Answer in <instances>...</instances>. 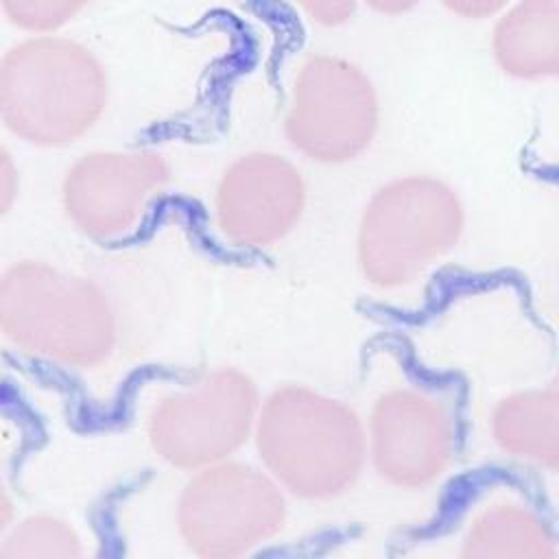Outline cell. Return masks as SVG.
<instances>
[{
  "label": "cell",
  "mask_w": 559,
  "mask_h": 559,
  "mask_svg": "<svg viewBox=\"0 0 559 559\" xmlns=\"http://www.w3.org/2000/svg\"><path fill=\"white\" fill-rule=\"evenodd\" d=\"M107 105V74L79 41L37 35L7 50L0 114L22 140L63 146L81 138Z\"/></svg>",
  "instance_id": "obj_1"
},
{
  "label": "cell",
  "mask_w": 559,
  "mask_h": 559,
  "mask_svg": "<svg viewBox=\"0 0 559 559\" xmlns=\"http://www.w3.org/2000/svg\"><path fill=\"white\" fill-rule=\"evenodd\" d=\"M258 448L290 491L330 498L356 478L362 432L354 413L338 402L306 389H282L262 411Z\"/></svg>",
  "instance_id": "obj_2"
},
{
  "label": "cell",
  "mask_w": 559,
  "mask_h": 559,
  "mask_svg": "<svg viewBox=\"0 0 559 559\" xmlns=\"http://www.w3.org/2000/svg\"><path fill=\"white\" fill-rule=\"evenodd\" d=\"M463 223L456 192L437 177L413 175L384 186L369 201L360 227L365 275L382 288L419 280L454 249Z\"/></svg>",
  "instance_id": "obj_3"
},
{
  "label": "cell",
  "mask_w": 559,
  "mask_h": 559,
  "mask_svg": "<svg viewBox=\"0 0 559 559\" xmlns=\"http://www.w3.org/2000/svg\"><path fill=\"white\" fill-rule=\"evenodd\" d=\"M0 321L13 343L68 365H96L114 343L105 297L90 282L41 264H17L4 275Z\"/></svg>",
  "instance_id": "obj_4"
},
{
  "label": "cell",
  "mask_w": 559,
  "mask_h": 559,
  "mask_svg": "<svg viewBox=\"0 0 559 559\" xmlns=\"http://www.w3.org/2000/svg\"><path fill=\"white\" fill-rule=\"evenodd\" d=\"M378 129V98L367 74L336 55L308 57L295 79L286 116L288 142L317 162H347Z\"/></svg>",
  "instance_id": "obj_5"
},
{
  "label": "cell",
  "mask_w": 559,
  "mask_h": 559,
  "mask_svg": "<svg viewBox=\"0 0 559 559\" xmlns=\"http://www.w3.org/2000/svg\"><path fill=\"white\" fill-rule=\"evenodd\" d=\"M284 518L275 485L245 465H218L199 474L183 491L179 526L203 557H236L271 537Z\"/></svg>",
  "instance_id": "obj_6"
},
{
  "label": "cell",
  "mask_w": 559,
  "mask_h": 559,
  "mask_svg": "<svg viewBox=\"0 0 559 559\" xmlns=\"http://www.w3.org/2000/svg\"><path fill=\"white\" fill-rule=\"evenodd\" d=\"M253 408L251 380L236 371H216L194 389L162 402L151 421V439L173 465L214 463L242 443Z\"/></svg>",
  "instance_id": "obj_7"
},
{
  "label": "cell",
  "mask_w": 559,
  "mask_h": 559,
  "mask_svg": "<svg viewBox=\"0 0 559 559\" xmlns=\"http://www.w3.org/2000/svg\"><path fill=\"white\" fill-rule=\"evenodd\" d=\"M371 439L378 472L400 487L417 489L450 467L456 424L441 400L419 391H393L376 404Z\"/></svg>",
  "instance_id": "obj_8"
},
{
  "label": "cell",
  "mask_w": 559,
  "mask_h": 559,
  "mask_svg": "<svg viewBox=\"0 0 559 559\" xmlns=\"http://www.w3.org/2000/svg\"><path fill=\"white\" fill-rule=\"evenodd\" d=\"M166 177L168 168L155 153H92L66 177V210L87 234L114 236L140 218Z\"/></svg>",
  "instance_id": "obj_9"
},
{
  "label": "cell",
  "mask_w": 559,
  "mask_h": 559,
  "mask_svg": "<svg viewBox=\"0 0 559 559\" xmlns=\"http://www.w3.org/2000/svg\"><path fill=\"white\" fill-rule=\"evenodd\" d=\"M301 203V177L286 159L247 155L229 166L218 186V225L238 245H266L293 227Z\"/></svg>",
  "instance_id": "obj_10"
},
{
  "label": "cell",
  "mask_w": 559,
  "mask_h": 559,
  "mask_svg": "<svg viewBox=\"0 0 559 559\" xmlns=\"http://www.w3.org/2000/svg\"><path fill=\"white\" fill-rule=\"evenodd\" d=\"M559 555V535L544 509L522 493L480 507L463 535L461 557L472 559H550Z\"/></svg>",
  "instance_id": "obj_11"
},
{
  "label": "cell",
  "mask_w": 559,
  "mask_h": 559,
  "mask_svg": "<svg viewBox=\"0 0 559 559\" xmlns=\"http://www.w3.org/2000/svg\"><path fill=\"white\" fill-rule=\"evenodd\" d=\"M491 57L511 79H559V0H513L491 28Z\"/></svg>",
  "instance_id": "obj_12"
},
{
  "label": "cell",
  "mask_w": 559,
  "mask_h": 559,
  "mask_svg": "<svg viewBox=\"0 0 559 559\" xmlns=\"http://www.w3.org/2000/svg\"><path fill=\"white\" fill-rule=\"evenodd\" d=\"M498 448L542 472L559 474V380L515 389L491 413Z\"/></svg>",
  "instance_id": "obj_13"
},
{
  "label": "cell",
  "mask_w": 559,
  "mask_h": 559,
  "mask_svg": "<svg viewBox=\"0 0 559 559\" xmlns=\"http://www.w3.org/2000/svg\"><path fill=\"white\" fill-rule=\"evenodd\" d=\"M76 555V537L74 533L59 520L52 518H35L24 522L4 544L2 557H74Z\"/></svg>",
  "instance_id": "obj_14"
},
{
  "label": "cell",
  "mask_w": 559,
  "mask_h": 559,
  "mask_svg": "<svg viewBox=\"0 0 559 559\" xmlns=\"http://www.w3.org/2000/svg\"><path fill=\"white\" fill-rule=\"evenodd\" d=\"M90 0H2L7 20L28 33L48 35L72 22Z\"/></svg>",
  "instance_id": "obj_15"
},
{
  "label": "cell",
  "mask_w": 559,
  "mask_h": 559,
  "mask_svg": "<svg viewBox=\"0 0 559 559\" xmlns=\"http://www.w3.org/2000/svg\"><path fill=\"white\" fill-rule=\"evenodd\" d=\"M321 26L345 24L358 7V0H284Z\"/></svg>",
  "instance_id": "obj_16"
},
{
  "label": "cell",
  "mask_w": 559,
  "mask_h": 559,
  "mask_svg": "<svg viewBox=\"0 0 559 559\" xmlns=\"http://www.w3.org/2000/svg\"><path fill=\"white\" fill-rule=\"evenodd\" d=\"M450 13L463 20H487L500 15L513 0H439Z\"/></svg>",
  "instance_id": "obj_17"
},
{
  "label": "cell",
  "mask_w": 559,
  "mask_h": 559,
  "mask_svg": "<svg viewBox=\"0 0 559 559\" xmlns=\"http://www.w3.org/2000/svg\"><path fill=\"white\" fill-rule=\"evenodd\" d=\"M362 2L380 15H402L413 11L421 0H362Z\"/></svg>",
  "instance_id": "obj_18"
},
{
  "label": "cell",
  "mask_w": 559,
  "mask_h": 559,
  "mask_svg": "<svg viewBox=\"0 0 559 559\" xmlns=\"http://www.w3.org/2000/svg\"><path fill=\"white\" fill-rule=\"evenodd\" d=\"M11 179H13V168H11L9 155L2 153V207L9 205V199H11V192H13Z\"/></svg>",
  "instance_id": "obj_19"
},
{
  "label": "cell",
  "mask_w": 559,
  "mask_h": 559,
  "mask_svg": "<svg viewBox=\"0 0 559 559\" xmlns=\"http://www.w3.org/2000/svg\"><path fill=\"white\" fill-rule=\"evenodd\" d=\"M555 376H557V380H559V362H557V373H555Z\"/></svg>",
  "instance_id": "obj_20"
}]
</instances>
